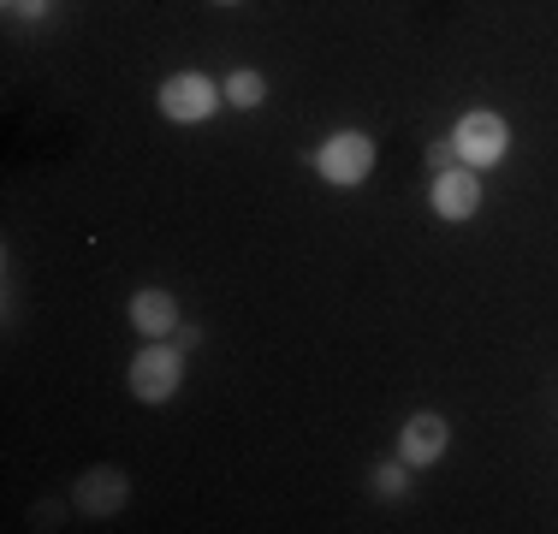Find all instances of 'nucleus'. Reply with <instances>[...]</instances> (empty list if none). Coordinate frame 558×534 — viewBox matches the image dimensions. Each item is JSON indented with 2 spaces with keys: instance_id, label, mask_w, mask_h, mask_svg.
I'll return each mask as SVG.
<instances>
[{
  "instance_id": "f257e3e1",
  "label": "nucleus",
  "mask_w": 558,
  "mask_h": 534,
  "mask_svg": "<svg viewBox=\"0 0 558 534\" xmlns=\"http://www.w3.org/2000/svg\"><path fill=\"white\" fill-rule=\"evenodd\" d=\"M179 380H184V356L172 344H149V351L131 356V398H143V404H167L179 392Z\"/></svg>"
},
{
  "instance_id": "f03ea898",
  "label": "nucleus",
  "mask_w": 558,
  "mask_h": 534,
  "mask_svg": "<svg viewBox=\"0 0 558 534\" xmlns=\"http://www.w3.org/2000/svg\"><path fill=\"white\" fill-rule=\"evenodd\" d=\"M451 143H458V160H463V167H499L511 131H505L499 113H463L458 131H451Z\"/></svg>"
},
{
  "instance_id": "7ed1b4c3",
  "label": "nucleus",
  "mask_w": 558,
  "mask_h": 534,
  "mask_svg": "<svg viewBox=\"0 0 558 534\" xmlns=\"http://www.w3.org/2000/svg\"><path fill=\"white\" fill-rule=\"evenodd\" d=\"M315 167H322V179H333V184H363L368 167H375V143H368L363 131H339V137L322 143Z\"/></svg>"
},
{
  "instance_id": "20e7f679",
  "label": "nucleus",
  "mask_w": 558,
  "mask_h": 534,
  "mask_svg": "<svg viewBox=\"0 0 558 534\" xmlns=\"http://www.w3.org/2000/svg\"><path fill=\"white\" fill-rule=\"evenodd\" d=\"M220 107V89L208 84L203 72H179L161 84V113L179 119V125H196V119H208Z\"/></svg>"
},
{
  "instance_id": "39448f33",
  "label": "nucleus",
  "mask_w": 558,
  "mask_h": 534,
  "mask_svg": "<svg viewBox=\"0 0 558 534\" xmlns=\"http://www.w3.org/2000/svg\"><path fill=\"white\" fill-rule=\"evenodd\" d=\"M428 203L440 220H470L475 208H482V184H475V172L463 167H446V172H434V191H428Z\"/></svg>"
},
{
  "instance_id": "423d86ee",
  "label": "nucleus",
  "mask_w": 558,
  "mask_h": 534,
  "mask_svg": "<svg viewBox=\"0 0 558 534\" xmlns=\"http://www.w3.org/2000/svg\"><path fill=\"white\" fill-rule=\"evenodd\" d=\"M125 493H131L125 475L101 463V470H89L84 481H77V511H84V517H113L119 505H125Z\"/></svg>"
},
{
  "instance_id": "0eeeda50",
  "label": "nucleus",
  "mask_w": 558,
  "mask_h": 534,
  "mask_svg": "<svg viewBox=\"0 0 558 534\" xmlns=\"http://www.w3.org/2000/svg\"><path fill=\"white\" fill-rule=\"evenodd\" d=\"M440 451H446V422L440 416L422 410V416L404 422V434H398V458H404V463H416V470H422V463H434Z\"/></svg>"
},
{
  "instance_id": "6e6552de",
  "label": "nucleus",
  "mask_w": 558,
  "mask_h": 534,
  "mask_svg": "<svg viewBox=\"0 0 558 534\" xmlns=\"http://www.w3.org/2000/svg\"><path fill=\"white\" fill-rule=\"evenodd\" d=\"M131 327L149 332V339H167V332H179V303L167 291H137L131 298Z\"/></svg>"
},
{
  "instance_id": "1a4fd4ad",
  "label": "nucleus",
  "mask_w": 558,
  "mask_h": 534,
  "mask_svg": "<svg viewBox=\"0 0 558 534\" xmlns=\"http://www.w3.org/2000/svg\"><path fill=\"white\" fill-rule=\"evenodd\" d=\"M232 107H262V96H268V84H262V72H232L226 77V89H220Z\"/></svg>"
},
{
  "instance_id": "9d476101",
  "label": "nucleus",
  "mask_w": 558,
  "mask_h": 534,
  "mask_svg": "<svg viewBox=\"0 0 558 534\" xmlns=\"http://www.w3.org/2000/svg\"><path fill=\"white\" fill-rule=\"evenodd\" d=\"M375 493H387V499H398V493H404V470H375Z\"/></svg>"
},
{
  "instance_id": "9b49d317",
  "label": "nucleus",
  "mask_w": 558,
  "mask_h": 534,
  "mask_svg": "<svg viewBox=\"0 0 558 534\" xmlns=\"http://www.w3.org/2000/svg\"><path fill=\"white\" fill-rule=\"evenodd\" d=\"M428 160H434V172L458 167V143H434V149H428Z\"/></svg>"
},
{
  "instance_id": "f8f14e48",
  "label": "nucleus",
  "mask_w": 558,
  "mask_h": 534,
  "mask_svg": "<svg viewBox=\"0 0 558 534\" xmlns=\"http://www.w3.org/2000/svg\"><path fill=\"white\" fill-rule=\"evenodd\" d=\"M12 12H19V19H43L48 0H12Z\"/></svg>"
},
{
  "instance_id": "ddd939ff",
  "label": "nucleus",
  "mask_w": 558,
  "mask_h": 534,
  "mask_svg": "<svg viewBox=\"0 0 558 534\" xmlns=\"http://www.w3.org/2000/svg\"><path fill=\"white\" fill-rule=\"evenodd\" d=\"M220 7H238V0H220Z\"/></svg>"
}]
</instances>
